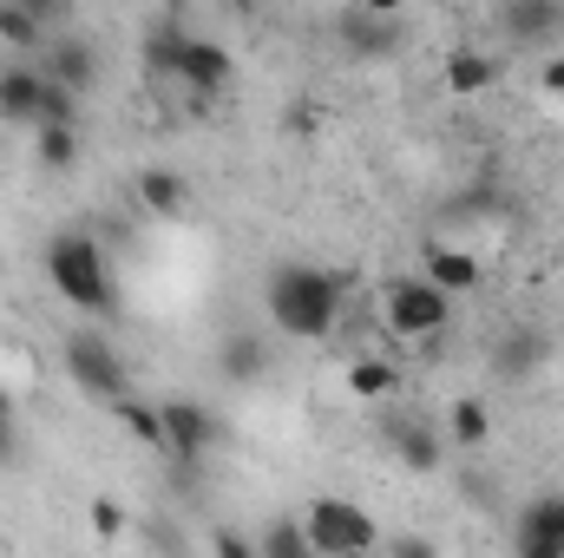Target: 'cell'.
<instances>
[{
	"label": "cell",
	"instance_id": "cell-1",
	"mask_svg": "<svg viewBox=\"0 0 564 558\" xmlns=\"http://www.w3.org/2000/svg\"><path fill=\"white\" fill-rule=\"evenodd\" d=\"M263 302H270L282 335L322 342L335 329V315H341V282L328 277V270H308V264H282V270H270Z\"/></svg>",
	"mask_w": 564,
	"mask_h": 558
},
{
	"label": "cell",
	"instance_id": "cell-2",
	"mask_svg": "<svg viewBox=\"0 0 564 558\" xmlns=\"http://www.w3.org/2000/svg\"><path fill=\"white\" fill-rule=\"evenodd\" d=\"M151 73H164V79L191 86L197 99H224V93L237 86V60H230L224 46L197 40V33H177V26L151 33Z\"/></svg>",
	"mask_w": 564,
	"mask_h": 558
},
{
	"label": "cell",
	"instance_id": "cell-3",
	"mask_svg": "<svg viewBox=\"0 0 564 558\" xmlns=\"http://www.w3.org/2000/svg\"><path fill=\"white\" fill-rule=\"evenodd\" d=\"M46 277H53V289H59L73 309L112 315V277H106V257H99V244H93L86 230H59V237L46 244Z\"/></svg>",
	"mask_w": 564,
	"mask_h": 558
},
{
	"label": "cell",
	"instance_id": "cell-4",
	"mask_svg": "<svg viewBox=\"0 0 564 558\" xmlns=\"http://www.w3.org/2000/svg\"><path fill=\"white\" fill-rule=\"evenodd\" d=\"M381 315H388V329L408 335V342H440V335H446V315H453V296L433 277H401V282L381 289Z\"/></svg>",
	"mask_w": 564,
	"mask_h": 558
},
{
	"label": "cell",
	"instance_id": "cell-5",
	"mask_svg": "<svg viewBox=\"0 0 564 558\" xmlns=\"http://www.w3.org/2000/svg\"><path fill=\"white\" fill-rule=\"evenodd\" d=\"M308 546H315V558L375 552L381 546V526L355 500H308Z\"/></svg>",
	"mask_w": 564,
	"mask_h": 558
},
{
	"label": "cell",
	"instance_id": "cell-6",
	"mask_svg": "<svg viewBox=\"0 0 564 558\" xmlns=\"http://www.w3.org/2000/svg\"><path fill=\"white\" fill-rule=\"evenodd\" d=\"M59 362H66V375L93 395V401H126L132 395V375H126V362L99 342V335H66V348H59Z\"/></svg>",
	"mask_w": 564,
	"mask_h": 558
},
{
	"label": "cell",
	"instance_id": "cell-7",
	"mask_svg": "<svg viewBox=\"0 0 564 558\" xmlns=\"http://www.w3.org/2000/svg\"><path fill=\"white\" fill-rule=\"evenodd\" d=\"M158 420H164V453H177V460H204V453H210V440L224 433L217 415H210L204 401H164Z\"/></svg>",
	"mask_w": 564,
	"mask_h": 558
},
{
	"label": "cell",
	"instance_id": "cell-8",
	"mask_svg": "<svg viewBox=\"0 0 564 558\" xmlns=\"http://www.w3.org/2000/svg\"><path fill=\"white\" fill-rule=\"evenodd\" d=\"M335 40H341L348 53H361V60H388V53L401 46V26H394V13H368V7H355V13L335 20Z\"/></svg>",
	"mask_w": 564,
	"mask_h": 558
},
{
	"label": "cell",
	"instance_id": "cell-9",
	"mask_svg": "<svg viewBox=\"0 0 564 558\" xmlns=\"http://www.w3.org/2000/svg\"><path fill=\"white\" fill-rule=\"evenodd\" d=\"M519 552L525 558H564V493L525 506V519H519Z\"/></svg>",
	"mask_w": 564,
	"mask_h": 558
},
{
	"label": "cell",
	"instance_id": "cell-10",
	"mask_svg": "<svg viewBox=\"0 0 564 558\" xmlns=\"http://www.w3.org/2000/svg\"><path fill=\"white\" fill-rule=\"evenodd\" d=\"M40 106H46V73H33V66H7L0 73V119L7 126H40Z\"/></svg>",
	"mask_w": 564,
	"mask_h": 558
},
{
	"label": "cell",
	"instance_id": "cell-11",
	"mask_svg": "<svg viewBox=\"0 0 564 558\" xmlns=\"http://www.w3.org/2000/svg\"><path fill=\"white\" fill-rule=\"evenodd\" d=\"M440 79H446V93L479 99V93H492V86H499V60H492V53H479V46H453V53H446V66H440Z\"/></svg>",
	"mask_w": 564,
	"mask_h": 558
},
{
	"label": "cell",
	"instance_id": "cell-12",
	"mask_svg": "<svg viewBox=\"0 0 564 558\" xmlns=\"http://www.w3.org/2000/svg\"><path fill=\"white\" fill-rule=\"evenodd\" d=\"M46 79H59V86H73V93H93V86H99V53H93V40H79V33L59 40Z\"/></svg>",
	"mask_w": 564,
	"mask_h": 558
},
{
	"label": "cell",
	"instance_id": "cell-13",
	"mask_svg": "<svg viewBox=\"0 0 564 558\" xmlns=\"http://www.w3.org/2000/svg\"><path fill=\"white\" fill-rule=\"evenodd\" d=\"M564 20L558 0H506V33L512 40H525V46H539V40H552Z\"/></svg>",
	"mask_w": 564,
	"mask_h": 558
},
{
	"label": "cell",
	"instance_id": "cell-14",
	"mask_svg": "<svg viewBox=\"0 0 564 558\" xmlns=\"http://www.w3.org/2000/svg\"><path fill=\"white\" fill-rule=\"evenodd\" d=\"M139 204L151 211V217H184V204H191V184H184L177 171L151 164V171H139Z\"/></svg>",
	"mask_w": 564,
	"mask_h": 558
},
{
	"label": "cell",
	"instance_id": "cell-15",
	"mask_svg": "<svg viewBox=\"0 0 564 558\" xmlns=\"http://www.w3.org/2000/svg\"><path fill=\"white\" fill-rule=\"evenodd\" d=\"M388 447H394L401 466H414V473H433V466H440V433L421 427V420H388Z\"/></svg>",
	"mask_w": 564,
	"mask_h": 558
},
{
	"label": "cell",
	"instance_id": "cell-16",
	"mask_svg": "<svg viewBox=\"0 0 564 558\" xmlns=\"http://www.w3.org/2000/svg\"><path fill=\"white\" fill-rule=\"evenodd\" d=\"M263 368H270V348H263L257 335H230V342L217 348V375H224V382H237V388H243V382H257Z\"/></svg>",
	"mask_w": 564,
	"mask_h": 558
},
{
	"label": "cell",
	"instance_id": "cell-17",
	"mask_svg": "<svg viewBox=\"0 0 564 558\" xmlns=\"http://www.w3.org/2000/svg\"><path fill=\"white\" fill-rule=\"evenodd\" d=\"M492 368H499L506 382H525L532 368H545V335H532V329L506 335V342H499V355H492Z\"/></svg>",
	"mask_w": 564,
	"mask_h": 558
},
{
	"label": "cell",
	"instance_id": "cell-18",
	"mask_svg": "<svg viewBox=\"0 0 564 558\" xmlns=\"http://www.w3.org/2000/svg\"><path fill=\"white\" fill-rule=\"evenodd\" d=\"M426 277L440 282L446 296H466V289L479 282V264H473L466 250H453V244H433V250H426Z\"/></svg>",
	"mask_w": 564,
	"mask_h": 558
},
{
	"label": "cell",
	"instance_id": "cell-19",
	"mask_svg": "<svg viewBox=\"0 0 564 558\" xmlns=\"http://www.w3.org/2000/svg\"><path fill=\"white\" fill-rule=\"evenodd\" d=\"M394 388H401V375H394L388 355H361V362L348 368V395H355V401H388Z\"/></svg>",
	"mask_w": 564,
	"mask_h": 558
},
{
	"label": "cell",
	"instance_id": "cell-20",
	"mask_svg": "<svg viewBox=\"0 0 564 558\" xmlns=\"http://www.w3.org/2000/svg\"><path fill=\"white\" fill-rule=\"evenodd\" d=\"M33 144H40V164H53V171H73L79 164V126L46 119V126H33Z\"/></svg>",
	"mask_w": 564,
	"mask_h": 558
},
{
	"label": "cell",
	"instance_id": "cell-21",
	"mask_svg": "<svg viewBox=\"0 0 564 558\" xmlns=\"http://www.w3.org/2000/svg\"><path fill=\"white\" fill-rule=\"evenodd\" d=\"M453 440H459V447H486V440H492V408H486L479 395L453 401Z\"/></svg>",
	"mask_w": 564,
	"mask_h": 558
},
{
	"label": "cell",
	"instance_id": "cell-22",
	"mask_svg": "<svg viewBox=\"0 0 564 558\" xmlns=\"http://www.w3.org/2000/svg\"><path fill=\"white\" fill-rule=\"evenodd\" d=\"M0 40L20 46V53H33V46H46V26H40L20 0H0Z\"/></svg>",
	"mask_w": 564,
	"mask_h": 558
},
{
	"label": "cell",
	"instance_id": "cell-23",
	"mask_svg": "<svg viewBox=\"0 0 564 558\" xmlns=\"http://www.w3.org/2000/svg\"><path fill=\"white\" fill-rule=\"evenodd\" d=\"M112 415H119V427L132 433V440H144V447H164V420H158V408H144V401H112Z\"/></svg>",
	"mask_w": 564,
	"mask_h": 558
},
{
	"label": "cell",
	"instance_id": "cell-24",
	"mask_svg": "<svg viewBox=\"0 0 564 558\" xmlns=\"http://www.w3.org/2000/svg\"><path fill=\"white\" fill-rule=\"evenodd\" d=\"M257 552H263V558H308L315 546H308V526H282V519H276V526L257 539Z\"/></svg>",
	"mask_w": 564,
	"mask_h": 558
},
{
	"label": "cell",
	"instance_id": "cell-25",
	"mask_svg": "<svg viewBox=\"0 0 564 558\" xmlns=\"http://www.w3.org/2000/svg\"><path fill=\"white\" fill-rule=\"evenodd\" d=\"M93 533H99V539H119V533H126L119 500H93Z\"/></svg>",
	"mask_w": 564,
	"mask_h": 558
},
{
	"label": "cell",
	"instance_id": "cell-26",
	"mask_svg": "<svg viewBox=\"0 0 564 558\" xmlns=\"http://www.w3.org/2000/svg\"><path fill=\"white\" fill-rule=\"evenodd\" d=\"M20 7H26V13H33L40 26H59V20L73 13V0H20Z\"/></svg>",
	"mask_w": 564,
	"mask_h": 558
},
{
	"label": "cell",
	"instance_id": "cell-27",
	"mask_svg": "<svg viewBox=\"0 0 564 558\" xmlns=\"http://www.w3.org/2000/svg\"><path fill=\"white\" fill-rule=\"evenodd\" d=\"M13 453V395L0 388V460Z\"/></svg>",
	"mask_w": 564,
	"mask_h": 558
},
{
	"label": "cell",
	"instance_id": "cell-28",
	"mask_svg": "<svg viewBox=\"0 0 564 558\" xmlns=\"http://www.w3.org/2000/svg\"><path fill=\"white\" fill-rule=\"evenodd\" d=\"M217 552H224V558H257V546H250V539H237V533H217Z\"/></svg>",
	"mask_w": 564,
	"mask_h": 558
},
{
	"label": "cell",
	"instance_id": "cell-29",
	"mask_svg": "<svg viewBox=\"0 0 564 558\" xmlns=\"http://www.w3.org/2000/svg\"><path fill=\"white\" fill-rule=\"evenodd\" d=\"M545 93L564 99V53H558V60H545Z\"/></svg>",
	"mask_w": 564,
	"mask_h": 558
},
{
	"label": "cell",
	"instance_id": "cell-30",
	"mask_svg": "<svg viewBox=\"0 0 564 558\" xmlns=\"http://www.w3.org/2000/svg\"><path fill=\"white\" fill-rule=\"evenodd\" d=\"M388 552H401V558H426V552H433V546H426V539H394Z\"/></svg>",
	"mask_w": 564,
	"mask_h": 558
},
{
	"label": "cell",
	"instance_id": "cell-31",
	"mask_svg": "<svg viewBox=\"0 0 564 558\" xmlns=\"http://www.w3.org/2000/svg\"><path fill=\"white\" fill-rule=\"evenodd\" d=\"M355 7H368V13H401V0H355Z\"/></svg>",
	"mask_w": 564,
	"mask_h": 558
}]
</instances>
